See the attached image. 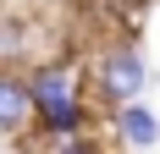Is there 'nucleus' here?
I'll use <instances>...</instances> for the list:
<instances>
[{"mask_svg": "<svg viewBox=\"0 0 160 154\" xmlns=\"http://www.w3.org/2000/svg\"><path fill=\"white\" fill-rule=\"evenodd\" d=\"M111 138L132 154H149V149H160V116L149 105H122V110H111Z\"/></svg>", "mask_w": 160, "mask_h": 154, "instance_id": "4", "label": "nucleus"}, {"mask_svg": "<svg viewBox=\"0 0 160 154\" xmlns=\"http://www.w3.org/2000/svg\"><path fill=\"white\" fill-rule=\"evenodd\" d=\"M28 88H33V110H66L83 105V66L78 61H39L28 66Z\"/></svg>", "mask_w": 160, "mask_h": 154, "instance_id": "2", "label": "nucleus"}, {"mask_svg": "<svg viewBox=\"0 0 160 154\" xmlns=\"http://www.w3.org/2000/svg\"><path fill=\"white\" fill-rule=\"evenodd\" d=\"M94 88H99V99H105L111 110L144 105V88H149V61H144V50L132 44V39L111 44V50L94 61Z\"/></svg>", "mask_w": 160, "mask_h": 154, "instance_id": "1", "label": "nucleus"}, {"mask_svg": "<svg viewBox=\"0 0 160 154\" xmlns=\"http://www.w3.org/2000/svg\"><path fill=\"white\" fill-rule=\"evenodd\" d=\"M55 154H99V149H94V138H78V143H61Z\"/></svg>", "mask_w": 160, "mask_h": 154, "instance_id": "6", "label": "nucleus"}, {"mask_svg": "<svg viewBox=\"0 0 160 154\" xmlns=\"http://www.w3.org/2000/svg\"><path fill=\"white\" fill-rule=\"evenodd\" d=\"M33 127H39V110H33L28 72H6V66H0V138L33 132Z\"/></svg>", "mask_w": 160, "mask_h": 154, "instance_id": "3", "label": "nucleus"}, {"mask_svg": "<svg viewBox=\"0 0 160 154\" xmlns=\"http://www.w3.org/2000/svg\"><path fill=\"white\" fill-rule=\"evenodd\" d=\"M22 61H33V22L17 11H0V66L6 72H17ZM39 66V61H33Z\"/></svg>", "mask_w": 160, "mask_h": 154, "instance_id": "5", "label": "nucleus"}]
</instances>
